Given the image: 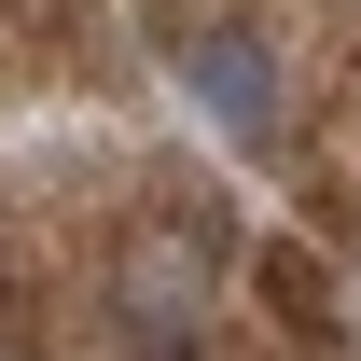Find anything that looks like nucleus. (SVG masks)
<instances>
[{
    "instance_id": "nucleus-5",
    "label": "nucleus",
    "mask_w": 361,
    "mask_h": 361,
    "mask_svg": "<svg viewBox=\"0 0 361 361\" xmlns=\"http://www.w3.org/2000/svg\"><path fill=\"white\" fill-rule=\"evenodd\" d=\"M153 361H180V348H153Z\"/></svg>"
},
{
    "instance_id": "nucleus-2",
    "label": "nucleus",
    "mask_w": 361,
    "mask_h": 361,
    "mask_svg": "<svg viewBox=\"0 0 361 361\" xmlns=\"http://www.w3.org/2000/svg\"><path fill=\"white\" fill-rule=\"evenodd\" d=\"M180 97H195L223 139H250V153L278 139V56L250 42V28H195V42H180Z\"/></svg>"
},
{
    "instance_id": "nucleus-1",
    "label": "nucleus",
    "mask_w": 361,
    "mask_h": 361,
    "mask_svg": "<svg viewBox=\"0 0 361 361\" xmlns=\"http://www.w3.org/2000/svg\"><path fill=\"white\" fill-rule=\"evenodd\" d=\"M223 250H236V223H223V195H209V180H180L167 209H153V223L126 236V319H139V334H180Z\"/></svg>"
},
{
    "instance_id": "nucleus-4",
    "label": "nucleus",
    "mask_w": 361,
    "mask_h": 361,
    "mask_svg": "<svg viewBox=\"0 0 361 361\" xmlns=\"http://www.w3.org/2000/svg\"><path fill=\"white\" fill-rule=\"evenodd\" d=\"M0 348H28V278L0 264Z\"/></svg>"
},
{
    "instance_id": "nucleus-3",
    "label": "nucleus",
    "mask_w": 361,
    "mask_h": 361,
    "mask_svg": "<svg viewBox=\"0 0 361 361\" xmlns=\"http://www.w3.org/2000/svg\"><path fill=\"white\" fill-rule=\"evenodd\" d=\"M264 306L292 319V334H334V319H319L334 306V264H319V250H264Z\"/></svg>"
}]
</instances>
